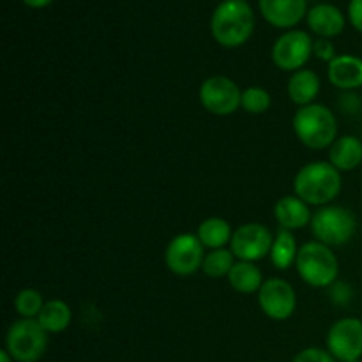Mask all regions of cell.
I'll return each instance as SVG.
<instances>
[{"instance_id": "19", "label": "cell", "mask_w": 362, "mask_h": 362, "mask_svg": "<svg viewBox=\"0 0 362 362\" xmlns=\"http://www.w3.org/2000/svg\"><path fill=\"white\" fill-rule=\"evenodd\" d=\"M228 283L235 292L244 293V296H251V293L260 292L262 285H264V274H262L260 267L253 262H240L237 260L233 269L228 274Z\"/></svg>"}, {"instance_id": "17", "label": "cell", "mask_w": 362, "mask_h": 362, "mask_svg": "<svg viewBox=\"0 0 362 362\" xmlns=\"http://www.w3.org/2000/svg\"><path fill=\"white\" fill-rule=\"evenodd\" d=\"M329 163L341 173L354 172L362 163V141L354 134H343L329 147Z\"/></svg>"}, {"instance_id": "16", "label": "cell", "mask_w": 362, "mask_h": 362, "mask_svg": "<svg viewBox=\"0 0 362 362\" xmlns=\"http://www.w3.org/2000/svg\"><path fill=\"white\" fill-rule=\"evenodd\" d=\"M332 87L339 90H356L362 87V59L357 55H338L327 69Z\"/></svg>"}, {"instance_id": "12", "label": "cell", "mask_w": 362, "mask_h": 362, "mask_svg": "<svg viewBox=\"0 0 362 362\" xmlns=\"http://www.w3.org/2000/svg\"><path fill=\"white\" fill-rule=\"evenodd\" d=\"M258 304L262 313L276 322H285L293 317L297 310V296L293 286L283 278L265 279L258 292Z\"/></svg>"}, {"instance_id": "14", "label": "cell", "mask_w": 362, "mask_h": 362, "mask_svg": "<svg viewBox=\"0 0 362 362\" xmlns=\"http://www.w3.org/2000/svg\"><path fill=\"white\" fill-rule=\"evenodd\" d=\"M274 218L279 228L296 232V230H303L308 225H311L313 214H311V209L306 202L300 200L296 194H288V197H283L276 202Z\"/></svg>"}, {"instance_id": "23", "label": "cell", "mask_w": 362, "mask_h": 362, "mask_svg": "<svg viewBox=\"0 0 362 362\" xmlns=\"http://www.w3.org/2000/svg\"><path fill=\"white\" fill-rule=\"evenodd\" d=\"M237 258L233 257V253L230 251V247H223V250H212L211 253L205 255L204 265H202V272L209 278H228L230 271L235 265Z\"/></svg>"}, {"instance_id": "4", "label": "cell", "mask_w": 362, "mask_h": 362, "mask_svg": "<svg viewBox=\"0 0 362 362\" xmlns=\"http://www.w3.org/2000/svg\"><path fill=\"white\" fill-rule=\"evenodd\" d=\"M299 278L313 288H329L338 281L339 260L332 247L310 240L299 247L296 260Z\"/></svg>"}, {"instance_id": "31", "label": "cell", "mask_w": 362, "mask_h": 362, "mask_svg": "<svg viewBox=\"0 0 362 362\" xmlns=\"http://www.w3.org/2000/svg\"><path fill=\"white\" fill-rule=\"evenodd\" d=\"M354 362H362V361H361V359H359V361H354Z\"/></svg>"}, {"instance_id": "6", "label": "cell", "mask_w": 362, "mask_h": 362, "mask_svg": "<svg viewBox=\"0 0 362 362\" xmlns=\"http://www.w3.org/2000/svg\"><path fill=\"white\" fill-rule=\"evenodd\" d=\"M48 349V332L35 318L13 322L6 336V350L14 362H37Z\"/></svg>"}, {"instance_id": "28", "label": "cell", "mask_w": 362, "mask_h": 362, "mask_svg": "<svg viewBox=\"0 0 362 362\" xmlns=\"http://www.w3.org/2000/svg\"><path fill=\"white\" fill-rule=\"evenodd\" d=\"M349 21L357 32L362 34V0H350L349 4Z\"/></svg>"}, {"instance_id": "3", "label": "cell", "mask_w": 362, "mask_h": 362, "mask_svg": "<svg viewBox=\"0 0 362 362\" xmlns=\"http://www.w3.org/2000/svg\"><path fill=\"white\" fill-rule=\"evenodd\" d=\"M292 127L300 144L311 151H324L338 140V119L331 108L320 103L297 110Z\"/></svg>"}, {"instance_id": "22", "label": "cell", "mask_w": 362, "mask_h": 362, "mask_svg": "<svg viewBox=\"0 0 362 362\" xmlns=\"http://www.w3.org/2000/svg\"><path fill=\"white\" fill-rule=\"evenodd\" d=\"M297 255H299V246H297L293 232L279 228V232L274 235L271 255H269L272 265H274L278 271H286V269H290L292 265H296Z\"/></svg>"}, {"instance_id": "2", "label": "cell", "mask_w": 362, "mask_h": 362, "mask_svg": "<svg viewBox=\"0 0 362 362\" xmlns=\"http://www.w3.org/2000/svg\"><path fill=\"white\" fill-rule=\"evenodd\" d=\"M255 32V13L246 0H223L211 18V34L223 48L246 45Z\"/></svg>"}, {"instance_id": "27", "label": "cell", "mask_w": 362, "mask_h": 362, "mask_svg": "<svg viewBox=\"0 0 362 362\" xmlns=\"http://www.w3.org/2000/svg\"><path fill=\"white\" fill-rule=\"evenodd\" d=\"M292 362H338V361L329 354V350L311 346V349H304L303 352L297 354Z\"/></svg>"}, {"instance_id": "13", "label": "cell", "mask_w": 362, "mask_h": 362, "mask_svg": "<svg viewBox=\"0 0 362 362\" xmlns=\"http://www.w3.org/2000/svg\"><path fill=\"white\" fill-rule=\"evenodd\" d=\"M258 7L269 25L292 30L308 16L306 0H258Z\"/></svg>"}, {"instance_id": "9", "label": "cell", "mask_w": 362, "mask_h": 362, "mask_svg": "<svg viewBox=\"0 0 362 362\" xmlns=\"http://www.w3.org/2000/svg\"><path fill=\"white\" fill-rule=\"evenodd\" d=\"M313 55V39L304 30H286L272 46V62L278 69L296 73L304 69Z\"/></svg>"}, {"instance_id": "5", "label": "cell", "mask_w": 362, "mask_h": 362, "mask_svg": "<svg viewBox=\"0 0 362 362\" xmlns=\"http://www.w3.org/2000/svg\"><path fill=\"white\" fill-rule=\"evenodd\" d=\"M311 232L315 240L329 247L349 244L357 232V218L343 205H325L313 214Z\"/></svg>"}, {"instance_id": "29", "label": "cell", "mask_w": 362, "mask_h": 362, "mask_svg": "<svg viewBox=\"0 0 362 362\" xmlns=\"http://www.w3.org/2000/svg\"><path fill=\"white\" fill-rule=\"evenodd\" d=\"M53 0H23V4L30 9H42V7H48Z\"/></svg>"}, {"instance_id": "8", "label": "cell", "mask_w": 362, "mask_h": 362, "mask_svg": "<svg viewBox=\"0 0 362 362\" xmlns=\"http://www.w3.org/2000/svg\"><path fill=\"white\" fill-rule=\"evenodd\" d=\"M205 246L197 233H179L168 243L165 250V264L172 274L187 278L202 271L205 260Z\"/></svg>"}, {"instance_id": "18", "label": "cell", "mask_w": 362, "mask_h": 362, "mask_svg": "<svg viewBox=\"0 0 362 362\" xmlns=\"http://www.w3.org/2000/svg\"><path fill=\"white\" fill-rule=\"evenodd\" d=\"M286 90H288L290 101L299 106V108L313 105L315 99L320 94V78L311 69L296 71L290 76Z\"/></svg>"}, {"instance_id": "11", "label": "cell", "mask_w": 362, "mask_h": 362, "mask_svg": "<svg viewBox=\"0 0 362 362\" xmlns=\"http://www.w3.org/2000/svg\"><path fill=\"white\" fill-rule=\"evenodd\" d=\"M327 350L336 361L354 362L362 357V320L356 317L339 318L327 332Z\"/></svg>"}, {"instance_id": "32", "label": "cell", "mask_w": 362, "mask_h": 362, "mask_svg": "<svg viewBox=\"0 0 362 362\" xmlns=\"http://www.w3.org/2000/svg\"><path fill=\"white\" fill-rule=\"evenodd\" d=\"M361 103H362V101H361Z\"/></svg>"}, {"instance_id": "21", "label": "cell", "mask_w": 362, "mask_h": 362, "mask_svg": "<svg viewBox=\"0 0 362 362\" xmlns=\"http://www.w3.org/2000/svg\"><path fill=\"white\" fill-rule=\"evenodd\" d=\"M35 320L41 324V327L48 334H59V332H64L71 325L73 311H71V306L66 300L49 299L46 300L41 313H39V317Z\"/></svg>"}, {"instance_id": "1", "label": "cell", "mask_w": 362, "mask_h": 362, "mask_svg": "<svg viewBox=\"0 0 362 362\" xmlns=\"http://www.w3.org/2000/svg\"><path fill=\"white\" fill-rule=\"evenodd\" d=\"M341 172L329 161H311L293 177V193L310 207H325L339 197Z\"/></svg>"}, {"instance_id": "26", "label": "cell", "mask_w": 362, "mask_h": 362, "mask_svg": "<svg viewBox=\"0 0 362 362\" xmlns=\"http://www.w3.org/2000/svg\"><path fill=\"white\" fill-rule=\"evenodd\" d=\"M313 57H317L322 62L331 64L338 57V53H336V46L332 45L331 39L318 37L313 41Z\"/></svg>"}, {"instance_id": "10", "label": "cell", "mask_w": 362, "mask_h": 362, "mask_svg": "<svg viewBox=\"0 0 362 362\" xmlns=\"http://www.w3.org/2000/svg\"><path fill=\"white\" fill-rule=\"evenodd\" d=\"M272 243H274V235L267 226L262 223H246L233 230L230 251L237 260L257 264L258 260H264L271 255Z\"/></svg>"}, {"instance_id": "20", "label": "cell", "mask_w": 362, "mask_h": 362, "mask_svg": "<svg viewBox=\"0 0 362 362\" xmlns=\"http://www.w3.org/2000/svg\"><path fill=\"white\" fill-rule=\"evenodd\" d=\"M197 235L200 243L209 250H223V247L230 246L233 237V230L226 219L212 216V218L204 219L198 225Z\"/></svg>"}, {"instance_id": "15", "label": "cell", "mask_w": 362, "mask_h": 362, "mask_svg": "<svg viewBox=\"0 0 362 362\" xmlns=\"http://www.w3.org/2000/svg\"><path fill=\"white\" fill-rule=\"evenodd\" d=\"M308 27L318 37L332 39L345 30V14L332 4H317L308 11Z\"/></svg>"}, {"instance_id": "7", "label": "cell", "mask_w": 362, "mask_h": 362, "mask_svg": "<svg viewBox=\"0 0 362 362\" xmlns=\"http://www.w3.org/2000/svg\"><path fill=\"white\" fill-rule=\"evenodd\" d=\"M198 98L209 113L216 117H228L240 108L243 90L232 78L216 74L202 81Z\"/></svg>"}, {"instance_id": "30", "label": "cell", "mask_w": 362, "mask_h": 362, "mask_svg": "<svg viewBox=\"0 0 362 362\" xmlns=\"http://www.w3.org/2000/svg\"><path fill=\"white\" fill-rule=\"evenodd\" d=\"M0 362H14V359L9 356L7 350H2V352H0Z\"/></svg>"}, {"instance_id": "25", "label": "cell", "mask_w": 362, "mask_h": 362, "mask_svg": "<svg viewBox=\"0 0 362 362\" xmlns=\"http://www.w3.org/2000/svg\"><path fill=\"white\" fill-rule=\"evenodd\" d=\"M272 105V98L264 87H247L243 90L240 108L250 115H264Z\"/></svg>"}, {"instance_id": "24", "label": "cell", "mask_w": 362, "mask_h": 362, "mask_svg": "<svg viewBox=\"0 0 362 362\" xmlns=\"http://www.w3.org/2000/svg\"><path fill=\"white\" fill-rule=\"evenodd\" d=\"M46 300L35 288H23L14 297V310L21 318H37Z\"/></svg>"}]
</instances>
